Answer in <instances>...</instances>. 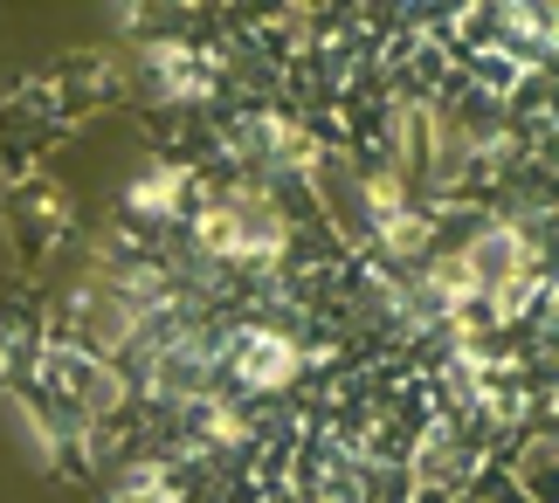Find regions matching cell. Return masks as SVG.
<instances>
[{
  "label": "cell",
  "mask_w": 559,
  "mask_h": 503,
  "mask_svg": "<svg viewBox=\"0 0 559 503\" xmlns=\"http://www.w3.org/2000/svg\"><path fill=\"white\" fill-rule=\"evenodd\" d=\"M180 249L193 262H207V270L242 276V283L338 255L325 235H318L311 207L297 201V193L235 180V172H207V166H201V193H193V207L180 221Z\"/></svg>",
  "instance_id": "1"
},
{
  "label": "cell",
  "mask_w": 559,
  "mask_h": 503,
  "mask_svg": "<svg viewBox=\"0 0 559 503\" xmlns=\"http://www.w3.org/2000/svg\"><path fill=\"white\" fill-rule=\"evenodd\" d=\"M14 228H21V242H28V255L41 249H62L70 242V228H76V201H70V187H56V180H21L14 193Z\"/></svg>",
  "instance_id": "8"
},
{
  "label": "cell",
  "mask_w": 559,
  "mask_h": 503,
  "mask_svg": "<svg viewBox=\"0 0 559 503\" xmlns=\"http://www.w3.org/2000/svg\"><path fill=\"white\" fill-rule=\"evenodd\" d=\"M332 145H338V131L325 118L297 111L290 97H255V104H222L214 118H201L180 152H193L207 172H235V180H255V187L305 201L311 180L332 159Z\"/></svg>",
  "instance_id": "2"
},
{
  "label": "cell",
  "mask_w": 559,
  "mask_h": 503,
  "mask_svg": "<svg viewBox=\"0 0 559 503\" xmlns=\"http://www.w3.org/2000/svg\"><path fill=\"white\" fill-rule=\"evenodd\" d=\"M552 56H559V14L539 8V0H498L484 8V56L490 70L504 76H552Z\"/></svg>",
  "instance_id": "6"
},
{
  "label": "cell",
  "mask_w": 559,
  "mask_h": 503,
  "mask_svg": "<svg viewBox=\"0 0 559 503\" xmlns=\"http://www.w3.org/2000/svg\"><path fill=\"white\" fill-rule=\"evenodd\" d=\"M193 193H201V159L180 145H145L118 180V214L111 221L139 228V235H180Z\"/></svg>",
  "instance_id": "5"
},
{
  "label": "cell",
  "mask_w": 559,
  "mask_h": 503,
  "mask_svg": "<svg viewBox=\"0 0 559 503\" xmlns=\"http://www.w3.org/2000/svg\"><path fill=\"white\" fill-rule=\"evenodd\" d=\"M436 242H442V214L436 207H401V214H386L380 228H367V242L353 255L380 262V270H421V262L436 255Z\"/></svg>",
  "instance_id": "7"
},
{
  "label": "cell",
  "mask_w": 559,
  "mask_h": 503,
  "mask_svg": "<svg viewBox=\"0 0 559 503\" xmlns=\"http://www.w3.org/2000/svg\"><path fill=\"white\" fill-rule=\"evenodd\" d=\"M21 386L41 393L56 414H70L83 434H111V428H124L139 414V393H132V373H124V366L91 359V352H76V345H62V338H35Z\"/></svg>",
  "instance_id": "3"
},
{
  "label": "cell",
  "mask_w": 559,
  "mask_h": 503,
  "mask_svg": "<svg viewBox=\"0 0 559 503\" xmlns=\"http://www.w3.org/2000/svg\"><path fill=\"white\" fill-rule=\"evenodd\" d=\"M484 469H490V448L469 428H456L449 414H436V407L421 400L415 428H407V442H401V483H407V496L456 503Z\"/></svg>",
  "instance_id": "4"
}]
</instances>
